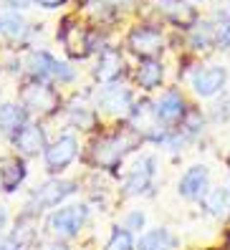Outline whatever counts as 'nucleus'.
<instances>
[{
	"label": "nucleus",
	"instance_id": "2",
	"mask_svg": "<svg viewBox=\"0 0 230 250\" xmlns=\"http://www.w3.org/2000/svg\"><path fill=\"white\" fill-rule=\"evenodd\" d=\"M79 189V185L74 180H63V177H51L46 182L36 185L28 192V202H25V212L41 215L46 210H56L61 208V202L68 200Z\"/></svg>",
	"mask_w": 230,
	"mask_h": 250
},
{
	"label": "nucleus",
	"instance_id": "13",
	"mask_svg": "<svg viewBox=\"0 0 230 250\" xmlns=\"http://www.w3.org/2000/svg\"><path fill=\"white\" fill-rule=\"evenodd\" d=\"M10 142H13V149H16V154L23 157V159H33V157H38V154L46 152V146H48L46 129H43L38 122H28Z\"/></svg>",
	"mask_w": 230,
	"mask_h": 250
},
{
	"label": "nucleus",
	"instance_id": "10",
	"mask_svg": "<svg viewBox=\"0 0 230 250\" xmlns=\"http://www.w3.org/2000/svg\"><path fill=\"white\" fill-rule=\"evenodd\" d=\"M126 48L142 61L147 58H157L165 48V36L157 25H134L126 36Z\"/></svg>",
	"mask_w": 230,
	"mask_h": 250
},
{
	"label": "nucleus",
	"instance_id": "15",
	"mask_svg": "<svg viewBox=\"0 0 230 250\" xmlns=\"http://www.w3.org/2000/svg\"><path fill=\"white\" fill-rule=\"evenodd\" d=\"M124 56L119 48H111V46H104V51L99 53V61H96V68H94V79L102 83V86H109V83H119V79L124 76Z\"/></svg>",
	"mask_w": 230,
	"mask_h": 250
},
{
	"label": "nucleus",
	"instance_id": "18",
	"mask_svg": "<svg viewBox=\"0 0 230 250\" xmlns=\"http://www.w3.org/2000/svg\"><path fill=\"white\" fill-rule=\"evenodd\" d=\"M25 124H28V111L23 104H13V101L0 104V134L3 137L13 139Z\"/></svg>",
	"mask_w": 230,
	"mask_h": 250
},
{
	"label": "nucleus",
	"instance_id": "23",
	"mask_svg": "<svg viewBox=\"0 0 230 250\" xmlns=\"http://www.w3.org/2000/svg\"><path fill=\"white\" fill-rule=\"evenodd\" d=\"M68 124L74 129H81V131H94L99 124V111L94 106H86V104L71 106L68 109Z\"/></svg>",
	"mask_w": 230,
	"mask_h": 250
},
{
	"label": "nucleus",
	"instance_id": "28",
	"mask_svg": "<svg viewBox=\"0 0 230 250\" xmlns=\"http://www.w3.org/2000/svg\"><path fill=\"white\" fill-rule=\"evenodd\" d=\"M145 225H147V212L145 210H129L124 215V228L126 230L137 232V230H145Z\"/></svg>",
	"mask_w": 230,
	"mask_h": 250
},
{
	"label": "nucleus",
	"instance_id": "4",
	"mask_svg": "<svg viewBox=\"0 0 230 250\" xmlns=\"http://www.w3.org/2000/svg\"><path fill=\"white\" fill-rule=\"evenodd\" d=\"M91 215V208L86 202H74V205H61L59 210H51L46 217V228L53 238L59 240H71L79 238V232L84 230L86 220Z\"/></svg>",
	"mask_w": 230,
	"mask_h": 250
},
{
	"label": "nucleus",
	"instance_id": "14",
	"mask_svg": "<svg viewBox=\"0 0 230 250\" xmlns=\"http://www.w3.org/2000/svg\"><path fill=\"white\" fill-rule=\"evenodd\" d=\"M210 189V169L208 165H192L185 169V174L177 180V195L188 202H197L208 195Z\"/></svg>",
	"mask_w": 230,
	"mask_h": 250
},
{
	"label": "nucleus",
	"instance_id": "16",
	"mask_svg": "<svg viewBox=\"0 0 230 250\" xmlns=\"http://www.w3.org/2000/svg\"><path fill=\"white\" fill-rule=\"evenodd\" d=\"M25 177H28V165L23 157L13 154V157L0 159V192H5V195L18 192Z\"/></svg>",
	"mask_w": 230,
	"mask_h": 250
},
{
	"label": "nucleus",
	"instance_id": "32",
	"mask_svg": "<svg viewBox=\"0 0 230 250\" xmlns=\"http://www.w3.org/2000/svg\"><path fill=\"white\" fill-rule=\"evenodd\" d=\"M3 3H5L10 10H25L28 5L33 3V0H3Z\"/></svg>",
	"mask_w": 230,
	"mask_h": 250
},
{
	"label": "nucleus",
	"instance_id": "26",
	"mask_svg": "<svg viewBox=\"0 0 230 250\" xmlns=\"http://www.w3.org/2000/svg\"><path fill=\"white\" fill-rule=\"evenodd\" d=\"M86 13L99 23H111L117 18V8L111 3H106V0H89V3H86Z\"/></svg>",
	"mask_w": 230,
	"mask_h": 250
},
{
	"label": "nucleus",
	"instance_id": "8",
	"mask_svg": "<svg viewBox=\"0 0 230 250\" xmlns=\"http://www.w3.org/2000/svg\"><path fill=\"white\" fill-rule=\"evenodd\" d=\"M79 137L71 134V131H66V134H61L59 139H53L46 152H43V165H46V172L48 174H61L66 172L71 165L76 162L79 157Z\"/></svg>",
	"mask_w": 230,
	"mask_h": 250
},
{
	"label": "nucleus",
	"instance_id": "22",
	"mask_svg": "<svg viewBox=\"0 0 230 250\" xmlns=\"http://www.w3.org/2000/svg\"><path fill=\"white\" fill-rule=\"evenodd\" d=\"M203 208H205L208 215H212V217L228 220V217H230V189H225V187H212V189H208V195L203 197Z\"/></svg>",
	"mask_w": 230,
	"mask_h": 250
},
{
	"label": "nucleus",
	"instance_id": "7",
	"mask_svg": "<svg viewBox=\"0 0 230 250\" xmlns=\"http://www.w3.org/2000/svg\"><path fill=\"white\" fill-rule=\"evenodd\" d=\"M21 104L25 106L28 114H38V116H51L59 111L61 106V94L53 89L51 83L43 81H31L21 89Z\"/></svg>",
	"mask_w": 230,
	"mask_h": 250
},
{
	"label": "nucleus",
	"instance_id": "19",
	"mask_svg": "<svg viewBox=\"0 0 230 250\" xmlns=\"http://www.w3.org/2000/svg\"><path fill=\"white\" fill-rule=\"evenodd\" d=\"M134 79H137V86L142 91H154L160 89L162 81H165V66L160 58H147V61H139V68L134 71Z\"/></svg>",
	"mask_w": 230,
	"mask_h": 250
},
{
	"label": "nucleus",
	"instance_id": "29",
	"mask_svg": "<svg viewBox=\"0 0 230 250\" xmlns=\"http://www.w3.org/2000/svg\"><path fill=\"white\" fill-rule=\"evenodd\" d=\"M36 250H68V245H66V240L53 238V240H43V243H38Z\"/></svg>",
	"mask_w": 230,
	"mask_h": 250
},
{
	"label": "nucleus",
	"instance_id": "9",
	"mask_svg": "<svg viewBox=\"0 0 230 250\" xmlns=\"http://www.w3.org/2000/svg\"><path fill=\"white\" fill-rule=\"evenodd\" d=\"M134 106V94L132 89H126L124 83H109L102 86L96 94H94V109L109 114V116H129Z\"/></svg>",
	"mask_w": 230,
	"mask_h": 250
},
{
	"label": "nucleus",
	"instance_id": "25",
	"mask_svg": "<svg viewBox=\"0 0 230 250\" xmlns=\"http://www.w3.org/2000/svg\"><path fill=\"white\" fill-rule=\"evenodd\" d=\"M104 250H137V240H134V232L126 230L124 225H114L109 232V240L104 243Z\"/></svg>",
	"mask_w": 230,
	"mask_h": 250
},
{
	"label": "nucleus",
	"instance_id": "31",
	"mask_svg": "<svg viewBox=\"0 0 230 250\" xmlns=\"http://www.w3.org/2000/svg\"><path fill=\"white\" fill-rule=\"evenodd\" d=\"M8 208L5 205H0V238H5V230H8Z\"/></svg>",
	"mask_w": 230,
	"mask_h": 250
},
{
	"label": "nucleus",
	"instance_id": "20",
	"mask_svg": "<svg viewBox=\"0 0 230 250\" xmlns=\"http://www.w3.org/2000/svg\"><path fill=\"white\" fill-rule=\"evenodd\" d=\"M177 245H180V238L169 228L145 230L137 240V250H175Z\"/></svg>",
	"mask_w": 230,
	"mask_h": 250
},
{
	"label": "nucleus",
	"instance_id": "3",
	"mask_svg": "<svg viewBox=\"0 0 230 250\" xmlns=\"http://www.w3.org/2000/svg\"><path fill=\"white\" fill-rule=\"evenodd\" d=\"M25 71L31 81H43V83H71L76 79V71L66 61H59L48 51H31L25 56Z\"/></svg>",
	"mask_w": 230,
	"mask_h": 250
},
{
	"label": "nucleus",
	"instance_id": "34",
	"mask_svg": "<svg viewBox=\"0 0 230 250\" xmlns=\"http://www.w3.org/2000/svg\"><path fill=\"white\" fill-rule=\"evenodd\" d=\"M13 250H21V248H13Z\"/></svg>",
	"mask_w": 230,
	"mask_h": 250
},
{
	"label": "nucleus",
	"instance_id": "5",
	"mask_svg": "<svg viewBox=\"0 0 230 250\" xmlns=\"http://www.w3.org/2000/svg\"><path fill=\"white\" fill-rule=\"evenodd\" d=\"M59 41L66 48L71 58H86L91 53H102L104 48H99V31H89L74 23V18H66L59 28Z\"/></svg>",
	"mask_w": 230,
	"mask_h": 250
},
{
	"label": "nucleus",
	"instance_id": "11",
	"mask_svg": "<svg viewBox=\"0 0 230 250\" xmlns=\"http://www.w3.org/2000/svg\"><path fill=\"white\" fill-rule=\"evenodd\" d=\"M190 111L188 101H185V96L177 91V89H167L160 99L154 101V119L160 122L162 126H177L182 124L185 114Z\"/></svg>",
	"mask_w": 230,
	"mask_h": 250
},
{
	"label": "nucleus",
	"instance_id": "30",
	"mask_svg": "<svg viewBox=\"0 0 230 250\" xmlns=\"http://www.w3.org/2000/svg\"><path fill=\"white\" fill-rule=\"evenodd\" d=\"M33 3H36L38 8H43V10H59L61 5L68 3V0H33Z\"/></svg>",
	"mask_w": 230,
	"mask_h": 250
},
{
	"label": "nucleus",
	"instance_id": "12",
	"mask_svg": "<svg viewBox=\"0 0 230 250\" xmlns=\"http://www.w3.org/2000/svg\"><path fill=\"white\" fill-rule=\"evenodd\" d=\"M228 83V68L225 66H203L195 68V73L190 76V86L195 96L200 99H212L215 94H220Z\"/></svg>",
	"mask_w": 230,
	"mask_h": 250
},
{
	"label": "nucleus",
	"instance_id": "27",
	"mask_svg": "<svg viewBox=\"0 0 230 250\" xmlns=\"http://www.w3.org/2000/svg\"><path fill=\"white\" fill-rule=\"evenodd\" d=\"M203 124H205V119H203V114H200L197 109H190L188 114H185V119H182V131H185V134H188L190 139L192 137H197L200 134V131H203Z\"/></svg>",
	"mask_w": 230,
	"mask_h": 250
},
{
	"label": "nucleus",
	"instance_id": "1",
	"mask_svg": "<svg viewBox=\"0 0 230 250\" xmlns=\"http://www.w3.org/2000/svg\"><path fill=\"white\" fill-rule=\"evenodd\" d=\"M145 142L142 131L134 129V126H122L117 129L114 134H106V137H99L91 149H89V159L96 169H106V172H114L122 167V162L129 152H134L137 146Z\"/></svg>",
	"mask_w": 230,
	"mask_h": 250
},
{
	"label": "nucleus",
	"instance_id": "21",
	"mask_svg": "<svg viewBox=\"0 0 230 250\" xmlns=\"http://www.w3.org/2000/svg\"><path fill=\"white\" fill-rule=\"evenodd\" d=\"M28 33V23L21 10H0V36L5 41H23Z\"/></svg>",
	"mask_w": 230,
	"mask_h": 250
},
{
	"label": "nucleus",
	"instance_id": "35",
	"mask_svg": "<svg viewBox=\"0 0 230 250\" xmlns=\"http://www.w3.org/2000/svg\"><path fill=\"white\" fill-rule=\"evenodd\" d=\"M228 10H230V8H228Z\"/></svg>",
	"mask_w": 230,
	"mask_h": 250
},
{
	"label": "nucleus",
	"instance_id": "24",
	"mask_svg": "<svg viewBox=\"0 0 230 250\" xmlns=\"http://www.w3.org/2000/svg\"><path fill=\"white\" fill-rule=\"evenodd\" d=\"M190 46L195 51H208L215 46V23H195L190 28Z\"/></svg>",
	"mask_w": 230,
	"mask_h": 250
},
{
	"label": "nucleus",
	"instance_id": "33",
	"mask_svg": "<svg viewBox=\"0 0 230 250\" xmlns=\"http://www.w3.org/2000/svg\"><path fill=\"white\" fill-rule=\"evenodd\" d=\"M119 3H129V0H119Z\"/></svg>",
	"mask_w": 230,
	"mask_h": 250
},
{
	"label": "nucleus",
	"instance_id": "6",
	"mask_svg": "<svg viewBox=\"0 0 230 250\" xmlns=\"http://www.w3.org/2000/svg\"><path fill=\"white\" fill-rule=\"evenodd\" d=\"M157 180V157L154 154H142L137 162L126 169L124 182H122V197H145L152 192Z\"/></svg>",
	"mask_w": 230,
	"mask_h": 250
},
{
	"label": "nucleus",
	"instance_id": "17",
	"mask_svg": "<svg viewBox=\"0 0 230 250\" xmlns=\"http://www.w3.org/2000/svg\"><path fill=\"white\" fill-rule=\"evenodd\" d=\"M154 3H157V10L169 23H175L180 28H192L197 23V10L190 3H185V0H154Z\"/></svg>",
	"mask_w": 230,
	"mask_h": 250
}]
</instances>
